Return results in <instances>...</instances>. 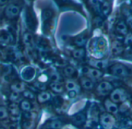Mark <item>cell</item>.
Segmentation results:
<instances>
[{"label": "cell", "mask_w": 132, "mask_h": 129, "mask_svg": "<svg viewBox=\"0 0 132 129\" xmlns=\"http://www.w3.org/2000/svg\"><path fill=\"white\" fill-rule=\"evenodd\" d=\"M116 31L121 36H125L128 34V29L126 25V23L124 21H119L116 24Z\"/></svg>", "instance_id": "cell-14"}, {"label": "cell", "mask_w": 132, "mask_h": 129, "mask_svg": "<svg viewBox=\"0 0 132 129\" xmlns=\"http://www.w3.org/2000/svg\"><path fill=\"white\" fill-rule=\"evenodd\" d=\"M85 55H86V52L84 48H77V49H75L72 52V56L76 60H83L85 57Z\"/></svg>", "instance_id": "cell-18"}, {"label": "cell", "mask_w": 132, "mask_h": 129, "mask_svg": "<svg viewBox=\"0 0 132 129\" xmlns=\"http://www.w3.org/2000/svg\"><path fill=\"white\" fill-rule=\"evenodd\" d=\"M51 129H60L62 128V123L59 121H53L50 125Z\"/></svg>", "instance_id": "cell-30"}, {"label": "cell", "mask_w": 132, "mask_h": 129, "mask_svg": "<svg viewBox=\"0 0 132 129\" xmlns=\"http://www.w3.org/2000/svg\"><path fill=\"white\" fill-rule=\"evenodd\" d=\"M10 88L12 90V91H15V92H19V93H22L24 92V91H26V86L25 84L21 82V81H18V80H15L12 81L10 86Z\"/></svg>", "instance_id": "cell-13"}, {"label": "cell", "mask_w": 132, "mask_h": 129, "mask_svg": "<svg viewBox=\"0 0 132 129\" xmlns=\"http://www.w3.org/2000/svg\"><path fill=\"white\" fill-rule=\"evenodd\" d=\"M97 90L101 94H107L113 91V85L109 81H102L97 86Z\"/></svg>", "instance_id": "cell-9"}, {"label": "cell", "mask_w": 132, "mask_h": 129, "mask_svg": "<svg viewBox=\"0 0 132 129\" xmlns=\"http://www.w3.org/2000/svg\"><path fill=\"white\" fill-rule=\"evenodd\" d=\"M85 120H86V115L83 112H80L76 115H74V117H73V123H75L77 125L84 124L85 122Z\"/></svg>", "instance_id": "cell-20"}, {"label": "cell", "mask_w": 132, "mask_h": 129, "mask_svg": "<svg viewBox=\"0 0 132 129\" xmlns=\"http://www.w3.org/2000/svg\"><path fill=\"white\" fill-rule=\"evenodd\" d=\"M8 111H9V115L10 118L13 121H16L19 118V114H20V108H19V106H18L17 104L12 103L9 106Z\"/></svg>", "instance_id": "cell-10"}, {"label": "cell", "mask_w": 132, "mask_h": 129, "mask_svg": "<svg viewBox=\"0 0 132 129\" xmlns=\"http://www.w3.org/2000/svg\"><path fill=\"white\" fill-rule=\"evenodd\" d=\"M85 74L87 77L90 79H94V80L100 79L103 76V73L101 70H100L99 69H97L94 67H90L86 68Z\"/></svg>", "instance_id": "cell-8"}, {"label": "cell", "mask_w": 132, "mask_h": 129, "mask_svg": "<svg viewBox=\"0 0 132 129\" xmlns=\"http://www.w3.org/2000/svg\"><path fill=\"white\" fill-rule=\"evenodd\" d=\"M9 111L8 108L3 105H0V121L5 120L9 118Z\"/></svg>", "instance_id": "cell-23"}, {"label": "cell", "mask_w": 132, "mask_h": 129, "mask_svg": "<svg viewBox=\"0 0 132 129\" xmlns=\"http://www.w3.org/2000/svg\"><path fill=\"white\" fill-rule=\"evenodd\" d=\"M105 62L104 61H101V60H94L92 62V66L94 68L97 69H101V68H104L105 67Z\"/></svg>", "instance_id": "cell-28"}, {"label": "cell", "mask_w": 132, "mask_h": 129, "mask_svg": "<svg viewBox=\"0 0 132 129\" xmlns=\"http://www.w3.org/2000/svg\"><path fill=\"white\" fill-rule=\"evenodd\" d=\"M110 73L119 77H125L129 74L128 68L121 63H115L110 67Z\"/></svg>", "instance_id": "cell-5"}, {"label": "cell", "mask_w": 132, "mask_h": 129, "mask_svg": "<svg viewBox=\"0 0 132 129\" xmlns=\"http://www.w3.org/2000/svg\"><path fill=\"white\" fill-rule=\"evenodd\" d=\"M14 30L12 28L2 29H0V46L6 47L12 43L15 35L14 34Z\"/></svg>", "instance_id": "cell-4"}, {"label": "cell", "mask_w": 132, "mask_h": 129, "mask_svg": "<svg viewBox=\"0 0 132 129\" xmlns=\"http://www.w3.org/2000/svg\"><path fill=\"white\" fill-rule=\"evenodd\" d=\"M113 102L115 104L122 103L127 99V94L125 91L122 88H116L113 90L111 93V98Z\"/></svg>", "instance_id": "cell-6"}, {"label": "cell", "mask_w": 132, "mask_h": 129, "mask_svg": "<svg viewBox=\"0 0 132 129\" xmlns=\"http://www.w3.org/2000/svg\"><path fill=\"white\" fill-rule=\"evenodd\" d=\"M21 98V94L19 92H15V91H11V93L9 95V100L12 102V103H17Z\"/></svg>", "instance_id": "cell-22"}, {"label": "cell", "mask_w": 132, "mask_h": 129, "mask_svg": "<svg viewBox=\"0 0 132 129\" xmlns=\"http://www.w3.org/2000/svg\"><path fill=\"white\" fill-rule=\"evenodd\" d=\"M65 88L67 90H68L69 91H75L77 90V85L76 84L72 81V80H67L66 83H65Z\"/></svg>", "instance_id": "cell-26"}, {"label": "cell", "mask_w": 132, "mask_h": 129, "mask_svg": "<svg viewBox=\"0 0 132 129\" xmlns=\"http://www.w3.org/2000/svg\"><path fill=\"white\" fill-rule=\"evenodd\" d=\"M101 9H102V12L104 15H108L111 11V5L108 2H104L102 5Z\"/></svg>", "instance_id": "cell-29"}, {"label": "cell", "mask_w": 132, "mask_h": 129, "mask_svg": "<svg viewBox=\"0 0 132 129\" xmlns=\"http://www.w3.org/2000/svg\"><path fill=\"white\" fill-rule=\"evenodd\" d=\"M55 13L50 7H46L42 9L41 20H42V31L44 34H50L53 27V20Z\"/></svg>", "instance_id": "cell-2"}, {"label": "cell", "mask_w": 132, "mask_h": 129, "mask_svg": "<svg viewBox=\"0 0 132 129\" xmlns=\"http://www.w3.org/2000/svg\"><path fill=\"white\" fill-rule=\"evenodd\" d=\"M27 1L29 2V4H32V3H33V2H34L35 0H27Z\"/></svg>", "instance_id": "cell-33"}, {"label": "cell", "mask_w": 132, "mask_h": 129, "mask_svg": "<svg viewBox=\"0 0 132 129\" xmlns=\"http://www.w3.org/2000/svg\"><path fill=\"white\" fill-rule=\"evenodd\" d=\"M101 124L104 128L112 129L115 124V119L111 114L104 113L101 115Z\"/></svg>", "instance_id": "cell-7"}, {"label": "cell", "mask_w": 132, "mask_h": 129, "mask_svg": "<svg viewBox=\"0 0 132 129\" xmlns=\"http://www.w3.org/2000/svg\"><path fill=\"white\" fill-rule=\"evenodd\" d=\"M113 53L115 54H119L121 53V51L123 50V46L121 45V43H120L118 41L114 42L113 43Z\"/></svg>", "instance_id": "cell-24"}, {"label": "cell", "mask_w": 132, "mask_h": 129, "mask_svg": "<svg viewBox=\"0 0 132 129\" xmlns=\"http://www.w3.org/2000/svg\"><path fill=\"white\" fill-rule=\"evenodd\" d=\"M22 12L24 15L23 19L27 29L29 30V32L33 33L37 28V19L34 12L32 4L26 5Z\"/></svg>", "instance_id": "cell-3"}, {"label": "cell", "mask_w": 132, "mask_h": 129, "mask_svg": "<svg viewBox=\"0 0 132 129\" xmlns=\"http://www.w3.org/2000/svg\"><path fill=\"white\" fill-rule=\"evenodd\" d=\"M19 108H20V110H22L23 112L24 111H32V103L30 102V101L24 99L20 102Z\"/></svg>", "instance_id": "cell-19"}, {"label": "cell", "mask_w": 132, "mask_h": 129, "mask_svg": "<svg viewBox=\"0 0 132 129\" xmlns=\"http://www.w3.org/2000/svg\"><path fill=\"white\" fill-rule=\"evenodd\" d=\"M36 122L34 118L31 119H22L21 127L22 129H35L36 128Z\"/></svg>", "instance_id": "cell-17"}, {"label": "cell", "mask_w": 132, "mask_h": 129, "mask_svg": "<svg viewBox=\"0 0 132 129\" xmlns=\"http://www.w3.org/2000/svg\"><path fill=\"white\" fill-rule=\"evenodd\" d=\"M104 106L105 108L107 110V111L109 114H116L118 111V107L117 105V104H115L114 102H113L111 99H107L104 101Z\"/></svg>", "instance_id": "cell-11"}, {"label": "cell", "mask_w": 132, "mask_h": 129, "mask_svg": "<svg viewBox=\"0 0 132 129\" xmlns=\"http://www.w3.org/2000/svg\"><path fill=\"white\" fill-rule=\"evenodd\" d=\"M119 127L121 129H130L132 128V122L129 119H124L119 124Z\"/></svg>", "instance_id": "cell-25"}, {"label": "cell", "mask_w": 132, "mask_h": 129, "mask_svg": "<svg viewBox=\"0 0 132 129\" xmlns=\"http://www.w3.org/2000/svg\"><path fill=\"white\" fill-rule=\"evenodd\" d=\"M36 99L39 104L46 103L50 99V94L47 91H41L37 94Z\"/></svg>", "instance_id": "cell-16"}, {"label": "cell", "mask_w": 132, "mask_h": 129, "mask_svg": "<svg viewBox=\"0 0 132 129\" xmlns=\"http://www.w3.org/2000/svg\"><path fill=\"white\" fill-rule=\"evenodd\" d=\"M23 93V96L25 97V99L26 100H29V101H32V100H34L36 96H35V94L32 91H29L28 90H26L24 91Z\"/></svg>", "instance_id": "cell-27"}, {"label": "cell", "mask_w": 132, "mask_h": 129, "mask_svg": "<svg viewBox=\"0 0 132 129\" xmlns=\"http://www.w3.org/2000/svg\"><path fill=\"white\" fill-rule=\"evenodd\" d=\"M9 129H22L21 125H19L17 123L13 122L10 125H9Z\"/></svg>", "instance_id": "cell-31"}, {"label": "cell", "mask_w": 132, "mask_h": 129, "mask_svg": "<svg viewBox=\"0 0 132 129\" xmlns=\"http://www.w3.org/2000/svg\"><path fill=\"white\" fill-rule=\"evenodd\" d=\"M10 0H0V8H4Z\"/></svg>", "instance_id": "cell-32"}, {"label": "cell", "mask_w": 132, "mask_h": 129, "mask_svg": "<svg viewBox=\"0 0 132 129\" xmlns=\"http://www.w3.org/2000/svg\"><path fill=\"white\" fill-rule=\"evenodd\" d=\"M25 0H10L3 8L2 12V19L12 24L16 22L20 14L25 8Z\"/></svg>", "instance_id": "cell-1"}, {"label": "cell", "mask_w": 132, "mask_h": 129, "mask_svg": "<svg viewBox=\"0 0 132 129\" xmlns=\"http://www.w3.org/2000/svg\"><path fill=\"white\" fill-rule=\"evenodd\" d=\"M63 74H64L66 77H70V78L75 77V75H76V74H77L76 69H75L73 67H72V66H67V67H65L63 68Z\"/></svg>", "instance_id": "cell-21"}, {"label": "cell", "mask_w": 132, "mask_h": 129, "mask_svg": "<svg viewBox=\"0 0 132 129\" xmlns=\"http://www.w3.org/2000/svg\"><path fill=\"white\" fill-rule=\"evenodd\" d=\"M64 86L63 84H61L60 82H52L50 84V90L56 93V94H61L64 91Z\"/></svg>", "instance_id": "cell-15"}, {"label": "cell", "mask_w": 132, "mask_h": 129, "mask_svg": "<svg viewBox=\"0 0 132 129\" xmlns=\"http://www.w3.org/2000/svg\"><path fill=\"white\" fill-rule=\"evenodd\" d=\"M0 129H5V128H0Z\"/></svg>", "instance_id": "cell-34"}, {"label": "cell", "mask_w": 132, "mask_h": 129, "mask_svg": "<svg viewBox=\"0 0 132 129\" xmlns=\"http://www.w3.org/2000/svg\"><path fill=\"white\" fill-rule=\"evenodd\" d=\"M80 86L85 89V90H91L93 87H94V82L93 80L87 77V76L85 77H82L80 79Z\"/></svg>", "instance_id": "cell-12"}]
</instances>
